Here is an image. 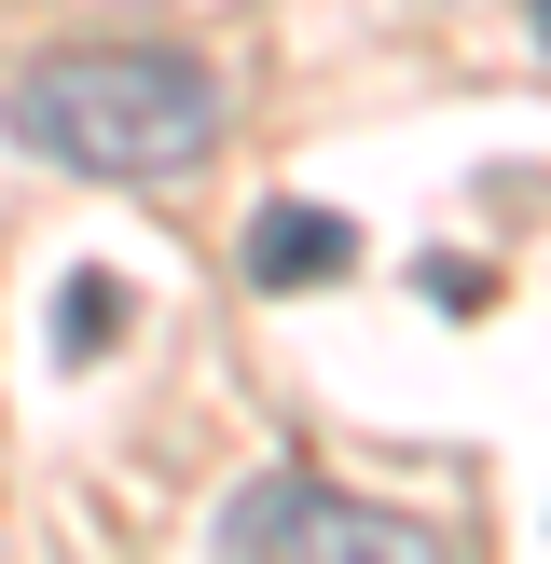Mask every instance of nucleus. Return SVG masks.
Instances as JSON below:
<instances>
[{"instance_id":"nucleus-1","label":"nucleus","mask_w":551,"mask_h":564,"mask_svg":"<svg viewBox=\"0 0 551 564\" xmlns=\"http://www.w3.org/2000/svg\"><path fill=\"white\" fill-rule=\"evenodd\" d=\"M0 124H14V152L69 165V180H193L220 152V83L165 42H83L14 69Z\"/></svg>"},{"instance_id":"nucleus-2","label":"nucleus","mask_w":551,"mask_h":564,"mask_svg":"<svg viewBox=\"0 0 551 564\" xmlns=\"http://www.w3.org/2000/svg\"><path fill=\"white\" fill-rule=\"evenodd\" d=\"M220 551H413V523H386L372 496H331L317 468H262L220 496Z\"/></svg>"},{"instance_id":"nucleus-3","label":"nucleus","mask_w":551,"mask_h":564,"mask_svg":"<svg viewBox=\"0 0 551 564\" xmlns=\"http://www.w3.org/2000/svg\"><path fill=\"white\" fill-rule=\"evenodd\" d=\"M358 262V235L331 207H262L248 220V290H317V275H345Z\"/></svg>"},{"instance_id":"nucleus-4","label":"nucleus","mask_w":551,"mask_h":564,"mask_svg":"<svg viewBox=\"0 0 551 564\" xmlns=\"http://www.w3.org/2000/svg\"><path fill=\"white\" fill-rule=\"evenodd\" d=\"M110 330H125V290H110V275H69V303H55V358H110Z\"/></svg>"},{"instance_id":"nucleus-5","label":"nucleus","mask_w":551,"mask_h":564,"mask_svg":"<svg viewBox=\"0 0 551 564\" xmlns=\"http://www.w3.org/2000/svg\"><path fill=\"white\" fill-rule=\"evenodd\" d=\"M538 28H551V0H538Z\"/></svg>"}]
</instances>
